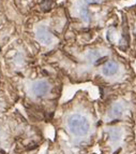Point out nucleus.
<instances>
[{"mask_svg": "<svg viewBox=\"0 0 136 154\" xmlns=\"http://www.w3.org/2000/svg\"><path fill=\"white\" fill-rule=\"evenodd\" d=\"M119 70V66L116 62H106L105 64L102 66V73L105 77H113L115 75Z\"/></svg>", "mask_w": 136, "mask_h": 154, "instance_id": "20e7f679", "label": "nucleus"}, {"mask_svg": "<svg viewBox=\"0 0 136 154\" xmlns=\"http://www.w3.org/2000/svg\"><path fill=\"white\" fill-rule=\"evenodd\" d=\"M80 16H82V18L85 22H89L90 21V13H89V10H88L86 7H82V8H80Z\"/></svg>", "mask_w": 136, "mask_h": 154, "instance_id": "423d86ee", "label": "nucleus"}, {"mask_svg": "<svg viewBox=\"0 0 136 154\" xmlns=\"http://www.w3.org/2000/svg\"><path fill=\"white\" fill-rule=\"evenodd\" d=\"M65 126H67V131L76 137L86 136L90 131V127H91L89 120L80 113L71 114L67 119Z\"/></svg>", "mask_w": 136, "mask_h": 154, "instance_id": "f03ea898", "label": "nucleus"}, {"mask_svg": "<svg viewBox=\"0 0 136 154\" xmlns=\"http://www.w3.org/2000/svg\"><path fill=\"white\" fill-rule=\"evenodd\" d=\"M36 38L38 42L44 45H51L54 40V36L45 25L39 26L36 29Z\"/></svg>", "mask_w": 136, "mask_h": 154, "instance_id": "7ed1b4c3", "label": "nucleus"}, {"mask_svg": "<svg viewBox=\"0 0 136 154\" xmlns=\"http://www.w3.org/2000/svg\"><path fill=\"white\" fill-rule=\"evenodd\" d=\"M23 90L26 98H30L31 101H39L44 99L51 93V84L46 79L32 80L28 86H24Z\"/></svg>", "mask_w": 136, "mask_h": 154, "instance_id": "f257e3e1", "label": "nucleus"}, {"mask_svg": "<svg viewBox=\"0 0 136 154\" xmlns=\"http://www.w3.org/2000/svg\"><path fill=\"white\" fill-rule=\"evenodd\" d=\"M122 111H123V107L121 105H115L111 108V116H119L122 114Z\"/></svg>", "mask_w": 136, "mask_h": 154, "instance_id": "39448f33", "label": "nucleus"}]
</instances>
